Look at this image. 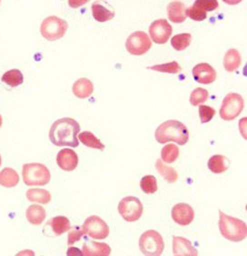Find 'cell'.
<instances>
[{"label": "cell", "instance_id": "cell-1", "mask_svg": "<svg viewBox=\"0 0 247 256\" xmlns=\"http://www.w3.org/2000/svg\"><path fill=\"white\" fill-rule=\"evenodd\" d=\"M80 132V124L74 119L70 118L58 119L50 128V141L56 146L78 148L80 146L78 139Z\"/></svg>", "mask_w": 247, "mask_h": 256}, {"label": "cell", "instance_id": "cell-2", "mask_svg": "<svg viewBox=\"0 0 247 256\" xmlns=\"http://www.w3.org/2000/svg\"><path fill=\"white\" fill-rule=\"evenodd\" d=\"M154 136L160 144L174 142L184 146L188 142L189 132L183 123L178 120H168L159 126Z\"/></svg>", "mask_w": 247, "mask_h": 256}, {"label": "cell", "instance_id": "cell-3", "mask_svg": "<svg viewBox=\"0 0 247 256\" xmlns=\"http://www.w3.org/2000/svg\"><path fill=\"white\" fill-rule=\"evenodd\" d=\"M219 229L222 236L231 242H241L247 236L246 224L219 211Z\"/></svg>", "mask_w": 247, "mask_h": 256}, {"label": "cell", "instance_id": "cell-4", "mask_svg": "<svg viewBox=\"0 0 247 256\" xmlns=\"http://www.w3.org/2000/svg\"><path fill=\"white\" fill-rule=\"evenodd\" d=\"M23 181L28 186H46L50 182L51 174L48 168L40 162L26 164L22 170Z\"/></svg>", "mask_w": 247, "mask_h": 256}, {"label": "cell", "instance_id": "cell-5", "mask_svg": "<svg viewBox=\"0 0 247 256\" xmlns=\"http://www.w3.org/2000/svg\"><path fill=\"white\" fill-rule=\"evenodd\" d=\"M139 248L144 256H161L164 248L163 237L154 230L144 232L140 237Z\"/></svg>", "mask_w": 247, "mask_h": 256}, {"label": "cell", "instance_id": "cell-6", "mask_svg": "<svg viewBox=\"0 0 247 256\" xmlns=\"http://www.w3.org/2000/svg\"><path fill=\"white\" fill-rule=\"evenodd\" d=\"M68 25L64 20L56 16H48L42 22L40 32L42 36L48 41H56L64 36Z\"/></svg>", "mask_w": 247, "mask_h": 256}, {"label": "cell", "instance_id": "cell-7", "mask_svg": "<svg viewBox=\"0 0 247 256\" xmlns=\"http://www.w3.org/2000/svg\"><path fill=\"white\" fill-rule=\"evenodd\" d=\"M244 106V102L242 96L236 93L226 94L222 100L220 108V116L224 121H232L236 118Z\"/></svg>", "mask_w": 247, "mask_h": 256}, {"label": "cell", "instance_id": "cell-8", "mask_svg": "<svg viewBox=\"0 0 247 256\" xmlns=\"http://www.w3.org/2000/svg\"><path fill=\"white\" fill-rule=\"evenodd\" d=\"M143 211V204L138 197H124L119 202V214L126 222L138 221L140 217L142 216Z\"/></svg>", "mask_w": 247, "mask_h": 256}, {"label": "cell", "instance_id": "cell-9", "mask_svg": "<svg viewBox=\"0 0 247 256\" xmlns=\"http://www.w3.org/2000/svg\"><path fill=\"white\" fill-rule=\"evenodd\" d=\"M152 46V41L146 33L143 31H136L130 34L126 42V48L128 53L134 56L146 54Z\"/></svg>", "mask_w": 247, "mask_h": 256}, {"label": "cell", "instance_id": "cell-10", "mask_svg": "<svg viewBox=\"0 0 247 256\" xmlns=\"http://www.w3.org/2000/svg\"><path fill=\"white\" fill-rule=\"evenodd\" d=\"M84 234L94 240H102L108 236L109 227L102 218L98 216H92L84 220Z\"/></svg>", "mask_w": 247, "mask_h": 256}, {"label": "cell", "instance_id": "cell-11", "mask_svg": "<svg viewBox=\"0 0 247 256\" xmlns=\"http://www.w3.org/2000/svg\"><path fill=\"white\" fill-rule=\"evenodd\" d=\"M172 32V26L166 20H156L149 28L151 38L156 44H166L170 38Z\"/></svg>", "mask_w": 247, "mask_h": 256}, {"label": "cell", "instance_id": "cell-12", "mask_svg": "<svg viewBox=\"0 0 247 256\" xmlns=\"http://www.w3.org/2000/svg\"><path fill=\"white\" fill-rule=\"evenodd\" d=\"M171 216L174 222L179 226H186L193 222L194 211L191 206L184 202H180L173 207Z\"/></svg>", "mask_w": 247, "mask_h": 256}, {"label": "cell", "instance_id": "cell-13", "mask_svg": "<svg viewBox=\"0 0 247 256\" xmlns=\"http://www.w3.org/2000/svg\"><path fill=\"white\" fill-rule=\"evenodd\" d=\"M194 79L200 84H210L216 81V72L214 68L208 63H200L194 66Z\"/></svg>", "mask_w": 247, "mask_h": 256}, {"label": "cell", "instance_id": "cell-14", "mask_svg": "<svg viewBox=\"0 0 247 256\" xmlns=\"http://www.w3.org/2000/svg\"><path fill=\"white\" fill-rule=\"evenodd\" d=\"M56 162L62 170L71 172L78 168V156L72 149H63L56 156Z\"/></svg>", "mask_w": 247, "mask_h": 256}, {"label": "cell", "instance_id": "cell-15", "mask_svg": "<svg viewBox=\"0 0 247 256\" xmlns=\"http://www.w3.org/2000/svg\"><path fill=\"white\" fill-rule=\"evenodd\" d=\"M173 254L176 256H196L198 251L186 238L174 236Z\"/></svg>", "mask_w": 247, "mask_h": 256}, {"label": "cell", "instance_id": "cell-16", "mask_svg": "<svg viewBox=\"0 0 247 256\" xmlns=\"http://www.w3.org/2000/svg\"><path fill=\"white\" fill-rule=\"evenodd\" d=\"M82 252L84 256H108L111 254V248L104 242L86 240L83 244Z\"/></svg>", "mask_w": 247, "mask_h": 256}, {"label": "cell", "instance_id": "cell-17", "mask_svg": "<svg viewBox=\"0 0 247 256\" xmlns=\"http://www.w3.org/2000/svg\"><path fill=\"white\" fill-rule=\"evenodd\" d=\"M186 6L180 1H173L168 6V18L173 23H183L186 20Z\"/></svg>", "mask_w": 247, "mask_h": 256}, {"label": "cell", "instance_id": "cell-18", "mask_svg": "<svg viewBox=\"0 0 247 256\" xmlns=\"http://www.w3.org/2000/svg\"><path fill=\"white\" fill-rule=\"evenodd\" d=\"M72 91L78 98H88L94 92V84L89 79L80 78L74 82Z\"/></svg>", "mask_w": 247, "mask_h": 256}, {"label": "cell", "instance_id": "cell-19", "mask_svg": "<svg viewBox=\"0 0 247 256\" xmlns=\"http://www.w3.org/2000/svg\"><path fill=\"white\" fill-rule=\"evenodd\" d=\"M242 63L241 54L238 50L231 48L228 50L224 58V68L228 72H234Z\"/></svg>", "mask_w": 247, "mask_h": 256}, {"label": "cell", "instance_id": "cell-20", "mask_svg": "<svg viewBox=\"0 0 247 256\" xmlns=\"http://www.w3.org/2000/svg\"><path fill=\"white\" fill-rule=\"evenodd\" d=\"M26 216L28 221L31 224L40 226L42 222H44L46 216V212L43 207L38 204H32L28 208Z\"/></svg>", "mask_w": 247, "mask_h": 256}, {"label": "cell", "instance_id": "cell-21", "mask_svg": "<svg viewBox=\"0 0 247 256\" xmlns=\"http://www.w3.org/2000/svg\"><path fill=\"white\" fill-rule=\"evenodd\" d=\"M20 182V176L13 168H4L0 172V186L6 188H15Z\"/></svg>", "mask_w": 247, "mask_h": 256}, {"label": "cell", "instance_id": "cell-22", "mask_svg": "<svg viewBox=\"0 0 247 256\" xmlns=\"http://www.w3.org/2000/svg\"><path fill=\"white\" fill-rule=\"evenodd\" d=\"M92 15L98 22H106L114 18V10H109L101 3L94 2L92 5Z\"/></svg>", "mask_w": 247, "mask_h": 256}, {"label": "cell", "instance_id": "cell-23", "mask_svg": "<svg viewBox=\"0 0 247 256\" xmlns=\"http://www.w3.org/2000/svg\"><path fill=\"white\" fill-rule=\"evenodd\" d=\"M26 198L30 202L46 204L51 201V194L46 189L31 188L26 191Z\"/></svg>", "mask_w": 247, "mask_h": 256}, {"label": "cell", "instance_id": "cell-24", "mask_svg": "<svg viewBox=\"0 0 247 256\" xmlns=\"http://www.w3.org/2000/svg\"><path fill=\"white\" fill-rule=\"evenodd\" d=\"M208 168L214 174H222L226 172L229 168L228 158L221 154L212 156L208 161Z\"/></svg>", "mask_w": 247, "mask_h": 256}, {"label": "cell", "instance_id": "cell-25", "mask_svg": "<svg viewBox=\"0 0 247 256\" xmlns=\"http://www.w3.org/2000/svg\"><path fill=\"white\" fill-rule=\"evenodd\" d=\"M48 224L52 228L56 236H60L66 232L70 231L71 228L70 220L66 216L54 217L48 222Z\"/></svg>", "mask_w": 247, "mask_h": 256}, {"label": "cell", "instance_id": "cell-26", "mask_svg": "<svg viewBox=\"0 0 247 256\" xmlns=\"http://www.w3.org/2000/svg\"><path fill=\"white\" fill-rule=\"evenodd\" d=\"M156 168L159 174L162 176L164 179L169 184H174L178 181V174L176 171L173 168L166 166L162 160H160V159L156 160Z\"/></svg>", "mask_w": 247, "mask_h": 256}, {"label": "cell", "instance_id": "cell-27", "mask_svg": "<svg viewBox=\"0 0 247 256\" xmlns=\"http://www.w3.org/2000/svg\"><path fill=\"white\" fill-rule=\"evenodd\" d=\"M78 139L80 142L86 146L90 148H94L98 150H104V144L102 143L98 138L94 136V134L89 132V131H84L78 134Z\"/></svg>", "mask_w": 247, "mask_h": 256}, {"label": "cell", "instance_id": "cell-28", "mask_svg": "<svg viewBox=\"0 0 247 256\" xmlns=\"http://www.w3.org/2000/svg\"><path fill=\"white\" fill-rule=\"evenodd\" d=\"M1 80L11 88H16L23 84L24 76L18 69H11L3 74Z\"/></svg>", "mask_w": 247, "mask_h": 256}, {"label": "cell", "instance_id": "cell-29", "mask_svg": "<svg viewBox=\"0 0 247 256\" xmlns=\"http://www.w3.org/2000/svg\"><path fill=\"white\" fill-rule=\"evenodd\" d=\"M192 36L189 33H183L174 36L171 40V44L176 51H183L191 44Z\"/></svg>", "mask_w": 247, "mask_h": 256}, {"label": "cell", "instance_id": "cell-30", "mask_svg": "<svg viewBox=\"0 0 247 256\" xmlns=\"http://www.w3.org/2000/svg\"><path fill=\"white\" fill-rule=\"evenodd\" d=\"M179 156V149L174 144H168L162 149L161 158L162 161L166 164H172L178 160Z\"/></svg>", "mask_w": 247, "mask_h": 256}, {"label": "cell", "instance_id": "cell-31", "mask_svg": "<svg viewBox=\"0 0 247 256\" xmlns=\"http://www.w3.org/2000/svg\"><path fill=\"white\" fill-rule=\"evenodd\" d=\"M186 16H189L194 21H203L208 16V12L198 3V0L194 3L191 8H186Z\"/></svg>", "mask_w": 247, "mask_h": 256}, {"label": "cell", "instance_id": "cell-32", "mask_svg": "<svg viewBox=\"0 0 247 256\" xmlns=\"http://www.w3.org/2000/svg\"><path fill=\"white\" fill-rule=\"evenodd\" d=\"M140 188L142 191L148 194H152L158 191V182L156 178L153 176H146L141 179Z\"/></svg>", "mask_w": 247, "mask_h": 256}, {"label": "cell", "instance_id": "cell-33", "mask_svg": "<svg viewBox=\"0 0 247 256\" xmlns=\"http://www.w3.org/2000/svg\"><path fill=\"white\" fill-rule=\"evenodd\" d=\"M148 69L154 70V71H158V72H163V73H168V74H178L182 68L179 66L176 61H173L170 63H166L163 64H156L153 66H148Z\"/></svg>", "mask_w": 247, "mask_h": 256}, {"label": "cell", "instance_id": "cell-34", "mask_svg": "<svg viewBox=\"0 0 247 256\" xmlns=\"http://www.w3.org/2000/svg\"><path fill=\"white\" fill-rule=\"evenodd\" d=\"M208 96L209 94L206 89L198 88L193 90V92L190 94V103L194 106H198L199 104L204 103L208 100Z\"/></svg>", "mask_w": 247, "mask_h": 256}, {"label": "cell", "instance_id": "cell-35", "mask_svg": "<svg viewBox=\"0 0 247 256\" xmlns=\"http://www.w3.org/2000/svg\"><path fill=\"white\" fill-rule=\"evenodd\" d=\"M214 114H216V110L211 106H204V104H201L199 106V116H200L201 123L206 124L210 122L214 116Z\"/></svg>", "mask_w": 247, "mask_h": 256}, {"label": "cell", "instance_id": "cell-36", "mask_svg": "<svg viewBox=\"0 0 247 256\" xmlns=\"http://www.w3.org/2000/svg\"><path fill=\"white\" fill-rule=\"evenodd\" d=\"M84 234V228L82 226H74L71 229L70 228V232H68V244L72 246L74 242L80 241V239L83 237Z\"/></svg>", "mask_w": 247, "mask_h": 256}, {"label": "cell", "instance_id": "cell-37", "mask_svg": "<svg viewBox=\"0 0 247 256\" xmlns=\"http://www.w3.org/2000/svg\"><path fill=\"white\" fill-rule=\"evenodd\" d=\"M198 3L206 12L216 10L219 6V3L216 0H198Z\"/></svg>", "mask_w": 247, "mask_h": 256}, {"label": "cell", "instance_id": "cell-38", "mask_svg": "<svg viewBox=\"0 0 247 256\" xmlns=\"http://www.w3.org/2000/svg\"><path fill=\"white\" fill-rule=\"evenodd\" d=\"M2 124H3V119H2V116H1V114H0V128L2 126Z\"/></svg>", "mask_w": 247, "mask_h": 256}, {"label": "cell", "instance_id": "cell-39", "mask_svg": "<svg viewBox=\"0 0 247 256\" xmlns=\"http://www.w3.org/2000/svg\"><path fill=\"white\" fill-rule=\"evenodd\" d=\"M1 162H2V159H1V156H0V166H1Z\"/></svg>", "mask_w": 247, "mask_h": 256}, {"label": "cell", "instance_id": "cell-40", "mask_svg": "<svg viewBox=\"0 0 247 256\" xmlns=\"http://www.w3.org/2000/svg\"><path fill=\"white\" fill-rule=\"evenodd\" d=\"M0 3H1V2H0Z\"/></svg>", "mask_w": 247, "mask_h": 256}]
</instances>
